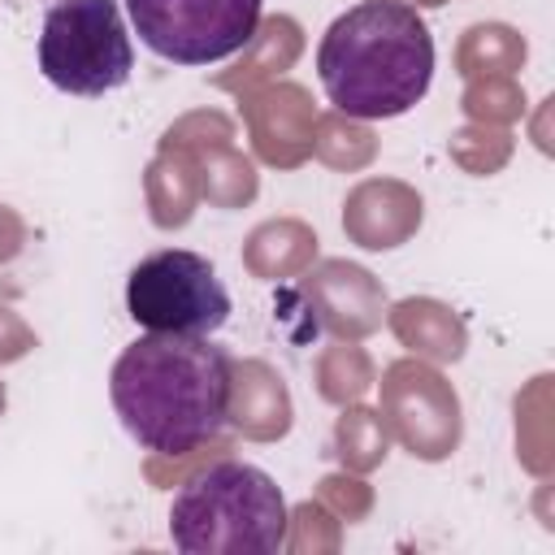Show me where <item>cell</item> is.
<instances>
[{
    "mask_svg": "<svg viewBox=\"0 0 555 555\" xmlns=\"http://www.w3.org/2000/svg\"><path fill=\"white\" fill-rule=\"evenodd\" d=\"M317 78L351 121L403 117L434 82V35L403 0H360L325 26Z\"/></svg>",
    "mask_w": 555,
    "mask_h": 555,
    "instance_id": "cell-2",
    "label": "cell"
},
{
    "mask_svg": "<svg viewBox=\"0 0 555 555\" xmlns=\"http://www.w3.org/2000/svg\"><path fill=\"white\" fill-rule=\"evenodd\" d=\"M108 399L143 451L186 455L230 421V356L199 334H143L117 356Z\"/></svg>",
    "mask_w": 555,
    "mask_h": 555,
    "instance_id": "cell-1",
    "label": "cell"
},
{
    "mask_svg": "<svg viewBox=\"0 0 555 555\" xmlns=\"http://www.w3.org/2000/svg\"><path fill=\"white\" fill-rule=\"evenodd\" d=\"M286 525L278 481L243 460L199 468L169 503V538L182 555H273Z\"/></svg>",
    "mask_w": 555,
    "mask_h": 555,
    "instance_id": "cell-3",
    "label": "cell"
},
{
    "mask_svg": "<svg viewBox=\"0 0 555 555\" xmlns=\"http://www.w3.org/2000/svg\"><path fill=\"white\" fill-rule=\"evenodd\" d=\"M39 74L82 100H100L126 87L134 69V43L117 0H52L39 26Z\"/></svg>",
    "mask_w": 555,
    "mask_h": 555,
    "instance_id": "cell-4",
    "label": "cell"
},
{
    "mask_svg": "<svg viewBox=\"0 0 555 555\" xmlns=\"http://www.w3.org/2000/svg\"><path fill=\"white\" fill-rule=\"evenodd\" d=\"M126 312L147 334H217L230 321V291L208 256L160 247L126 278Z\"/></svg>",
    "mask_w": 555,
    "mask_h": 555,
    "instance_id": "cell-5",
    "label": "cell"
},
{
    "mask_svg": "<svg viewBox=\"0 0 555 555\" xmlns=\"http://www.w3.org/2000/svg\"><path fill=\"white\" fill-rule=\"evenodd\" d=\"M147 52L173 65L234 56L260 26L264 0H121Z\"/></svg>",
    "mask_w": 555,
    "mask_h": 555,
    "instance_id": "cell-6",
    "label": "cell"
}]
</instances>
